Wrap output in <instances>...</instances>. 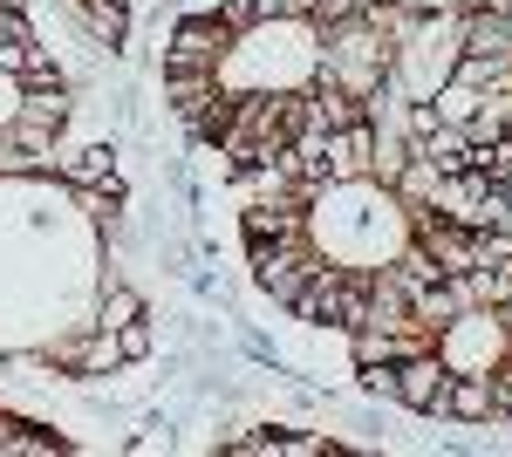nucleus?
<instances>
[{
	"label": "nucleus",
	"mask_w": 512,
	"mask_h": 457,
	"mask_svg": "<svg viewBox=\"0 0 512 457\" xmlns=\"http://www.w3.org/2000/svg\"><path fill=\"white\" fill-rule=\"evenodd\" d=\"M226 48H233L226 14H185L171 28V48H164V76H205L226 62Z\"/></svg>",
	"instance_id": "obj_1"
},
{
	"label": "nucleus",
	"mask_w": 512,
	"mask_h": 457,
	"mask_svg": "<svg viewBox=\"0 0 512 457\" xmlns=\"http://www.w3.org/2000/svg\"><path fill=\"white\" fill-rule=\"evenodd\" d=\"M55 171H69L76 185H103V178H117L110 151H76V157H55Z\"/></svg>",
	"instance_id": "obj_3"
},
{
	"label": "nucleus",
	"mask_w": 512,
	"mask_h": 457,
	"mask_svg": "<svg viewBox=\"0 0 512 457\" xmlns=\"http://www.w3.org/2000/svg\"><path fill=\"white\" fill-rule=\"evenodd\" d=\"M437 417H458V423H492L499 417V403H492V376H458L444 382V396H437Z\"/></svg>",
	"instance_id": "obj_2"
}]
</instances>
